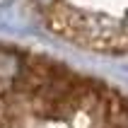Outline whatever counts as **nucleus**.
Segmentation results:
<instances>
[{"label":"nucleus","instance_id":"f257e3e1","mask_svg":"<svg viewBox=\"0 0 128 128\" xmlns=\"http://www.w3.org/2000/svg\"><path fill=\"white\" fill-rule=\"evenodd\" d=\"M56 34L106 53L128 51V0H32Z\"/></svg>","mask_w":128,"mask_h":128}]
</instances>
